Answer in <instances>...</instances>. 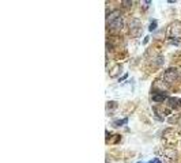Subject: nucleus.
Here are the masks:
<instances>
[{
    "instance_id": "obj_1",
    "label": "nucleus",
    "mask_w": 181,
    "mask_h": 163,
    "mask_svg": "<svg viewBox=\"0 0 181 163\" xmlns=\"http://www.w3.org/2000/svg\"><path fill=\"white\" fill-rule=\"evenodd\" d=\"M106 23H108V27L113 31H117L121 30L122 27V18H121V14L119 10H115L108 15L106 18Z\"/></svg>"
},
{
    "instance_id": "obj_6",
    "label": "nucleus",
    "mask_w": 181,
    "mask_h": 163,
    "mask_svg": "<svg viewBox=\"0 0 181 163\" xmlns=\"http://www.w3.org/2000/svg\"><path fill=\"white\" fill-rule=\"evenodd\" d=\"M155 29H157V20H153V22L150 23V27H148V30L153 31V30H155Z\"/></svg>"
},
{
    "instance_id": "obj_5",
    "label": "nucleus",
    "mask_w": 181,
    "mask_h": 163,
    "mask_svg": "<svg viewBox=\"0 0 181 163\" xmlns=\"http://www.w3.org/2000/svg\"><path fill=\"white\" fill-rule=\"evenodd\" d=\"M128 124V118H122V120H116L113 121V127H121V125Z\"/></svg>"
},
{
    "instance_id": "obj_9",
    "label": "nucleus",
    "mask_w": 181,
    "mask_h": 163,
    "mask_svg": "<svg viewBox=\"0 0 181 163\" xmlns=\"http://www.w3.org/2000/svg\"><path fill=\"white\" fill-rule=\"evenodd\" d=\"M106 163H109V162H108V161H106Z\"/></svg>"
},
{
    "instance_id": "obj_3",
    "label": "nucleus",
    "mask_w": 181,
    "mask_h": 163,
    "mask_svg": "<svg viewBox=\"0 0 181 163\" xmlns=\"http://www.w3.org/2000/svg\"><path fill=\"white\" fill-rule=\"evenodd\" d=\"M153 101L154 102H163V101H166L168 99V97H166V94H163V92H155V94H153Z\"/></svg>"
},
{
    "instance_id": "obj_2",
    "label": "nucleus",
    "mask_w": 181,
    "mask_h": 163,
    "mask_svg": "<svg viewBox=\"0 0 181 163\" xmlns=\"http://www.w3.org/2000/svg\"><path fill=\"white\" fill-rule=\"evenodd\" d=\"M163 78H165L169 83H170V82H174V80H176V78H177V71H176V69H173V68L168 69V71L165 72V76H163Z\"/></svg>"
},
{
    "instance_id": "obj_7",
    "label": "nucleus",
    "mask_w": 181,
    "mask_h": 163,
    "mask_svg": "<svg viewBox=\"0 0 181 163\" xmlns=\"http://www.w3.org/2000/svg\"><path fill=\"white\" fill-rule=\"evenodd\" d=\"M155 162H157V163H162L161 161H159V159H155Z\"/></svg>"
},
{
    "instance_id": "obj_4",
    "label": "nucleus",
    "mask_w": 181,
    "mask_h": 163,
    "mask_svg": "<svg viewBox=\"0 0 181 163\" xmlns=\"http://www.w3.org/2000/svg\"><path fill=\"white\" fill-rule=\"evenodd\" d=\"M168 102L172 107H176V109L181 106V99H177V98H168Z\"/></svg>"
},
{
    "instance_id": "obj_8",
    "label": "nucleus",
    "mask_w": 181,
    "mask_h": 163,
    "mask_svg": "<svg viewBox=\"0 0 181 163\" xmlns=\"http://www.w3.org/2000/svg\"><path fill=\"white\" fill-rule=\"evenodd\" d=\"M138 163H143V162H138Z\"/></svg>"
}]
</instances>
